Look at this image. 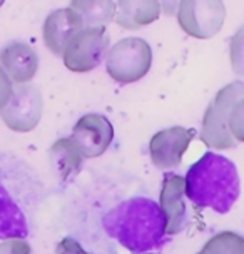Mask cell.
<instances>
[{
  "label": "cell",
  "instance_id": "cell-1",
  "mask_svg": "<svg viewBox=\"0 0 244 254\" xmlns=\"http://www.w3.org/2000/svg\"><path fill=\"white\" fill-rule=\"evenodd\" d=\"M42 184L35 172L13 154L0 152V239L30 234Z\"/></svg>",
  "mask_w": 244,
  "mask_h": 254
},
{
  "label": "cell",
  "instance_id": "cell-2",
  "mask_svg": "<svg viewBox=\"0 0 244 254\" xmlns=\"http://www.w3.org/2000/svg\"><path fill=\"white\" fill-rule=\"evenodd\" d=\"M104 228L130 253H147L166 243V222L159 204L149 197L121 202L104 217Z\"/></svg>",
  "mask_w": 244,
  "mask_h": 254
},
{
  "label": "cell",
  "instance_id": "cell-3",
  "mask_svg": "<svg viewBox=\"0 0 244 254\" xmlns=\"http://www.w3.org/2000/svg\"><path fill=\"white\" fill-rule=\"evenodd\" d=\"M184 186L186 197L197 209H212L218 214L231 211L241 194L236 164L214 152H206L189 167Z\"/></svg>",
  "mask_w": 244,
  "mask_h": 254
},
{
  "label": "cell",
  "instance_id": "cell-4",
  "mask_svg": "<svg viewBox=\"0 0 244 254\" xmlns=\"http://www.w3.org/2000/svg\"><path fill=\"white\" fill-rule=\"evenodd\" d=\"M239 99H244V82L234 80L216 94L211 104L207 106L202 117V129L199 137L207 147L228 151L236 146V139L233 137L228 127V117L231 109Z\"/></svg>",
  "mask_w": 244,
  "mask_h": 254
},
{
  "label": "cell",
  "instance_id": "cell-5",
  "mask_svg": "<svg viewBox=\"0 0 244 254\" xmlns=\"http://www.w3.org/2000/svg\"><path fill=\"white\" fill-rule=\"evenodd\" d=\"M104 61L107 74L116 82L134 84L151 70L152 49L144 39L127 37L112 45Z\"/></svg>",
  "mask_w": 244,
  "mask_h": 254
},
{
  "label": "cell",
  "instance_id": "cell-6",
  "mask_svg": "<svg viewBox=\"0 0 244 254\" xmlns=\"http://www.w3.org/2000/svg\"><path fill=\"white\" fill-rule=\"evenodd\" d=\"M109 51V34L106 25L84 27L72 37L64 51V62L67 69L77 74L97 69Z\"/></svg>",
  "mask_w": 244,
  "mask_h": 254
},
{
  "label": "cell",
  "instance_id": "cell-7",
  "mask_svg": "<svg viewBox=\"0 0 244 254\" xmlns=\"http://www.w3.org/2000/svg\"><path fill=\"white\" fill-rule=\"evenodd\" d=\"M176 17L187 35L204 40L223 29L226 7L223 0H181Z\"/></svg>",
  "mask_w": 244,
  "mask_h": 254
},
{
  "label": "cell",
  "instance_id": "cell-8",
  "mask_svg": "<svg viewBox=\"0 0 244 254\" xmlns=\"http://www.w3.org/2000/svg\"><path fill=\"white\" fill-rule=\"evenodd\" d=\"M194 135H196L194 129L179 126L159 130L149 140V154L152 164L162 171L179 167Z\"/></svg>",
  "mask_w": 244,
  "mask_h": 254
},
{
  "label": "cell",
  "instance_id": "cell-9",
  "mask_svg": "<svg viewBox=\"0 0 244 254\" xmlns=\"http://www.w3.org/2000/svg\"><path fill=\"white\" fill-rule=\"evenodd\" d=\"M114 139V127L102 114H85L74 127L72 140L79 147L84 159L102 156Z\"/></svg>",
  "mask_w": 244,
  "mask_h": 254
},
{
  "label": "cell",
  "instance_id": "cell-10",
  "mask_svg": "<svg viewBox=\"0 0 244 254\" xmlns=\"http://www.w3.org/2000/svg\"><path fill=\"white\" fill-rule=\"evenodd\" d=\"M159 207L166 222V234L176 236L183 233L187 224L186 207V186L184 178L178 174H169L164 178L161 188Z\"/></svg>",
  "mask_w": 244,
  "mask_h": 254
},
{
  "label": "cell",
  "instance_id": "cell-11",
  "mask_svg": "<svg viewBox=\"0 0 244 254\" xmlns=\"http://www.w3.org/2000/svg\"><path fill=\"white\" fill-rule=\"evenodd\" d=\"M82 29H84V22L80 19L79 13L72 7L62 8V10L51 13L47 22H45V29H44L45 44H47V47L54 54L62 56L67 44Z\"/></svg>",
  "mask_w": 244,
  "mask_h": 254
},
{
  "label": "cell",
  "instance_id": "cell-12",
  "mask_svg": "<svg viewBox=\"0 0 244 254\" xmlns=\"http://www.w3.org/2000/svg\"><path fill=\"white\" fill-rule=\"evenodd\" d=\"M159 0H117L116 22L127 30H137L161 17Z\"/></svg>",
  "mask_w": 244,
  "mask_h": 254
},
{
  "label": "cell",
  "instance_id": "cell-13",
  "mask_svg": "<svg viewBox=\"0 0 244 254\" xmlns=\"http://www.w3.org/2000/svg\"><path fill=\"white\" fill-rule=\"evenodd\" d=\"M70 7L80 15L84 27L107 25L117 13L114 0H72Z\"/></svg>",
  "mask_w": 244,
  "mask_h": 254
},
{
  "label": "cell",
  "instance_id": "cell-14",
  "mask_svg": "<svg viewBox=\"0 0 244 254\" xmlns=\"http://www.w3.org/2000/svg\"><path fill=\"white\" fill-rule=\"evenodd\" d=\"M202 254L209 253H244V238L236 233L224 231L221 234H216L209 239L204 248L201 249Z\"/></svg>",
  "mask_w": 244,
  "mask_h": 254
},
{
  "label": "cell",
  "instance_id": "cell-15",
  "mask_svg": "<svg viewBox=\"0 0 244 254\" xmlns=\"http://www.w3.org/2000/svg\"><path fill=\"white\" fill-rule=\"evenodd\" d=\"M56 147L59 149V166L64 171V174L65 176L75 174L84 159L79 147L75 146V142L72 139H62L61 142L56 144Z\"/></svg>",
  "mask_w": 244,
  "mask_h": 254
},
{
  "label": "cell",
  "instance_id": "cell-16",
  "mask_svg": "<svg viewBox=\"0 0 244 254\" xmlns=\"http://www.w3.org/2000/svg\"><path fill=\"white\" fill-rule=\"evenodd\" d=\"M229 61H231V69L234 74L244 79V25L239 27L231 39Z\"/></svg>",
  "mask_w": 244,
  "mask_h": 254
},
{
  "label": "cell",
  "instance_id": "cell-17",
  "mask_svg": "<svg viewBox=\"0 0 244 254\" xmlns=\"http://www.w3.org/2000/svg\"><path fill=\"white\" fill-rule=\"evenodd\" d=\"M228 127L236 142H244V99H239L233 106L228 117Z\"/></svg>",
  "mask_w": 244,
  "mask_h": 254
},
{
  "label": "cell",
  "instance_id": "cell-18",
  "mask_svg": "<svg viewBox=\"0 0 244 254\" xmlns=\"http://www.w3.org/2000/svg\"><path fill=\"white\" fill-rule=\"evenodd\" d=\"M179 2H181V0H159L161 12L164 13V15H167V17L176 15V12H178V7H179Z\"/></svg>",
  "mask_w": 244,
  "mask_h": 254
}]
</instances>
